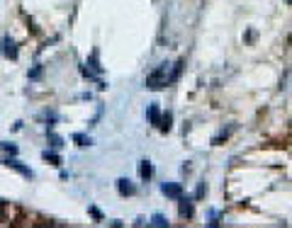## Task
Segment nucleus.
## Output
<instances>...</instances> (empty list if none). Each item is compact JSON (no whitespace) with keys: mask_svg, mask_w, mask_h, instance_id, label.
<instances>
[{"mask_svg":"<svg viewBox=\"0 0 292 228\" xmlns=\"http://www.w3.org/2000/svg\"><path fill=\"white\" fill-rule=\"evenodd\" d=\"M42 158H44V160H49L51 165H61V158H59L54 151H44V153H42Z\"/></svg>","mask_w":292,"mask_h":228,"instance_id":"f8f14e48","label":"nucleus"},{"mask_svg":"<svg viewBox=\"0 0 292 228\" xmlns=\"http://www.w3.org/2000/svg\"><path fill=\"white\" fill-rule=\"evenodd\" d=\"M90 213H93V216H95V218H97V221H100V218H102V216H100V211H97V209H95V206H93V209H90Z\"/></svg>","mask_w":292,"mask_h":228,"instance_id":"6ab92c4d","label":"nucleus"},{"mask_svg":"<svg viewBox=\"0 0 292 228\" xmlns=\"http://www.w3.org/2000/svg\"><path fill=\"white\" fill-rule=\"evenodd\" d=\"M73 141H76L78 146H90V143H93L90 136H85V134H73Z\"/></svg>","mask_w":292,"mask_h":228,"instance_id":"4468645a","label":"nucleus"},{"mask_svg":"<svg viewBox=\"0 0 292 228\" xmlns=\"http://www.w3.org/2000/svg\"><path fill=\"white\" fill-rule=\"evenodd\" d=\"M205 192H207V184L202 182V184L197 187V194H195V199H202V197H205Z\"/></svg>","mask_w":292,"mask_h":228,"instance_id":"f3484780","label":"nucleus"},{"mask_svg":"<svg viewBox=\"0 0 292 228\" xmlns=\"http://www.w3.org/2000/svg\"><path fill=\"white\" fill-rule=\"evenodd\" d=\"M117 189H119L122 197H131V194H136V187H134L131 180H127V177H119V180H117Z\"/></svg>","mask_w":292,"mask_h":228,"instance_id":"423d86ee","label":"nucleus"},{"mask_svg":"<svg viewBox=\"0 0 292 228\" xmlns=\"http://www.w3.org/2000/svg\"><path fill=\"white\" fill-rule=\"evenodd\" d=\"M183 68H185V61H183V59L173 63V71L168 73V85H173V83H178V78H180V73H183Z\"/></svg>","mask_w":292,"mask_h":228,"instance_id":"1a4fd4ad","label":"nucleus"},{"mask_svg":"<svg viewBox=\"0 0 292 228\" xmlns=\"http://www.w3.org/2000/svg\"><path fill=\"white\" fill-rule=\"evenodd\" d=\"M178 201H180V209H178L180 216H183V218H193V213H195V209H193V199H190V197H180Z\"/></svg>","mask_w":292,"mask_h":228,"instance_id":"0eeeda50","label":"nucleus"},{"mask_svg":"<svg viewBox=\"0 0 292 228\" xmlns=\"http://www.w3.org/2000/svg\"><path fill=\"white\" fill-rule=\"evenodd\" d=\"M161 192H163L168 199H180V197H183V184H178V182H163V184H161Z\"/></svg>","mask_w":292,"mask_h":228,"instance_id":"39448f33","label":"nucleus"},{"mask_svg":"<svg viewBox=\"0 0 292 228\" xmlns=\"http://www.w3.org/2000/svg\"><path fill=\"white\" fill-rule=\"evenodd\" d=\"M0 54H3L5 59H17V54H20V49H17V44L10 39V37H3L0 39Z\"/></svg>","mask_w":292,"mask_h":228,"instance_id":"f03ea898","label":"nucleus"},{"mask_svg":"<svg viewBox=\"0 0 292 228\" xmlns=\"http://www.w3.org/2000/svg\"><path fill=\"white\" fill-rule=\"evenodd\" d=\"M139 177H141L144 182H149V180L154 177V165H151L149 160H141V163H139Z\"/></svg>","mask_w":292,"mask_h":228,"instance_id":"6e6552de","label":"nucleus"},{"mask_svg":"<svg viewBox=\"0 0 292 228\" xmlns=\"http://www.w3.org/2000/svg\"><path fill=\"white\" fill-rule=\"evenodd\" d=\"M171 122H173V114L171 112H166L163 117H161V124H159V129L166 134V131H171Z\"/></svg>","mask_w":292,"mask_h":228,"instance_id":"9b49d317","label":"nucleus"},{"mask_svg":"<svg viewBox=\"0 0 292 228\" xmlns=\"http://www.w3.org/2000/svg\"><path fill=\"white\" fill-rule=\"evenodd\" d=\"M42 76V66H37L34 71H30V78H39Z\"/></svg>","mask_w":292,"mask_h":228,"instance_id":"a211bd4d","label":"nucleus"},{"mask_svg":"<svg viewBox=\"0 0 292 228\" xmlns=\"http://www.w3.org/2000/svg\"><path fill=\"white\" fill-rule=\"evenodd\" d=\"M146 119H149L154 126H159V124H161V112H159V105H156V102H154L149 109H146Z\"/></svg>","mask_w":292,"mask_h":228,"instance_id":"9d476101","label":"nucleus"},{"mask_svg":"<svg viewBox=\"0 0 292 228\" xmlns=\"http://www.w3.org/2000/svg\"><path fill=\"white\" fill-rule=\"evenodd\" d=\"M163 85H168V63L156 66L149 76H146V88L149 90H161Z\"/></svg>","mask_w":292,"mask_h":228,"instance_id":"f257e3e1","label":"nucleus"},{"mask_svg":"<svg viewBox=\"0 0 292 228\" xmlns=\"http://www.w3.org/2000/svg\"><path fill=\"white\" fill-rule=\"evenodd\" d=\"M3 163H5V167H10V170L20 172V175H22V177H27V180H32V177H34V172H32V170H30L27 165H22V163H20L17 158H5Z\"/></svg>","mask_w":292,"mask_h":228,"instance_id":"20e7f679","label":"nucleus"},{"mask_svg":"<svg viewBox=\"0 0 292 228\" xmlns=\"http://www.w3.org/2000/svg\"><path fill=\"white\" fill-rule=\"evenodd\" d=\"M5 218V206H3V201H0V221Z\"/></svg>","mask_w":292,"mask_h":228,"instance_id":"aec40b11","label":"nucleus"},{"mask_svg":"<svg viewBox=\"0 0 292 228\" xmlns=\"http://www.w3.org/2000/svg\"><path fill=\"white\" fill-rule=\"evenodd\" d=\"M102 73V66H100V61H97V49L90 54V59H88V63H85V68H83V76H88V78H95V76H100Z\"/></svg>","mask_w":292,"mask_h":228,"instance_id":"7ed1b4c3","label":"nucleus"},{"mask_svg":"<svg viewBox=\"0 0 292 228\" xmlns=\"http://www.w3.org/2000/svg\"><path fill=\"white\" fill-rule=\"evenodd\" d=\"M285 3H287V5H292V0H285Z\"/></svg>","mask_w":292,"mask_h":228,"instance_id":"412c9836","label":"nucleus"},{"mask_svg":"<svg viewBox=\"0 0 292 228\" xmlns=\"http://www.w3.org/2000/svg\"><path fill=\"white\" fill-rule=\"evenodd\" d=\"M47 136H49V141H51V146H54V148H61V146H64V138H61V136H56L54 131H47Z\"/></svg>","mask_w":292,"mask_h":228,"instance_id":"ddd939ff","label":"nucleus"},{"mask_svg":"<svg viewBox=\"0 0 292 228\" xmlns=\"http://www.w3.org/2000/svg\"><path fill=\"white\" fill-rule=\"evenodd\" d=\"M0 148H3L5 153H10V155H17V146L15 143H0Z\"/></svg>","mask_w":292,"mask_h":228,"instance_id":"dca6fc26","label":"nucleus"},{"mask_svg":"<svg viewBox=\"0 0 292 228\" xmlns=\"http://www.w3.org/2000/svg\"><path fill=\"white\" fill-rule=\"evenodd\" d=\"M151 226H159V228H163V226H168V218H166L163 213H156V216L151 218Z\"/></svg>","mask_w":292,"mask_h":228,"instance_id":"2eb2a0df","label":"nucleus"}]
</instances>
